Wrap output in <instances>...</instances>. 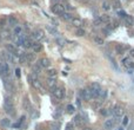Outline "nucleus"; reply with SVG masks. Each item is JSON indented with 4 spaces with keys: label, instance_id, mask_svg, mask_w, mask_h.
Wrapping results in <instances>:
<instances>
[{
    "label": "nucleus",
    "instance_id": "nucleus-7",
    "mask_svg": "<svg viewBox=\"0 0 134 130\" xmlns=\"http://www.w3.org/2000/svg\"><path fill=\"white\" fill-rule=\"evenodd\" d=\"M74 124H75L77 127H84V125H85V120L82 118L81 115H77V116L74 117Z\"/></svg>",
    "mask_w": 134,
    "mask_h": 130
},
{
    "label": "nucleus",
    "instance_id": "nucleus-33",
    "mask_svg": "<svg viewBox=\"0 0 134 130\" xmlns=\"http://www.w3.org/2000/svg\"><path fill=\"white\" fill-rule=\"evenodd\" d=\"M25 118H26L25 116H21L18 123H17V124H14V127H15V128H20V127H21V124H22V123H24V121H25Z\"/></svg>",
    "mask_w": 134,
    "mask_h": 130
},
{
    "label": "nucleus",
    "instance_id": "nucleus-52",
    "mask_svg": "<svg viewBox=\"0 0 134 130\" xmlns=\"http://www.w3.org/2000/svg\"><path fill=\"white\" fill-rule=\"evenodd\" d=\"M119 130H124V129H122V128H119Z\"/></svg>",
    "mask_w": 134,
    "mask_h": 130
},
{
    "label": "nucleus",
    "instance_id": "nucleus-40",
    "mask_svg": "<svg viewBox=\"0 0 134 130\" xmlns=\"http://www.w3.org/2000/svg\"><path fill=\"white\" fill-rule=\"evenodd\" d=\"M128 122H129L128 117H127V116H125V117H124V120H122V125H124V127H126V125L128 124Z\"/></svg>",
    "mask_w": 134,
    "mask_h": 130
},
{
    "label": "nucleus",
    "instance_id": "nucleus-42",
    "mask_svg": "<svg viewBox=\"0 0 134 130\" xmlns=\"http://www.w3.org/2000/svg\"><path fill=\"white\" fill-rule=\"evenodd\" d=\"M14 72H15V77H17V78H20V76H21V73H20V69H18V67H17Z\"/></svg>",
    "mask_w": 134,
    "mask_h": 130
},
{
    "label": "nucleus",
    "instance_id": "nucleus-27",
    "mask_svg": "<svg viewBox=\"0 0 134 130\" xmlns=\"http://www.w3.org/2000/svg\"><path fill=\"white\" fill-rule=\"evenodd\" d=\"M9 31H7V30H5V31H2L1 33H0V37L2 38V39H7V38H9Z\"/></svg>",
    "mask_w": 134,
    "mask_h": 130
},
{
    "label": "nucleus",
    "instance_id": "nucleus-5",
    "mask_svg": "<svg viewBox=\"0 0 134 130\" xmlns=\"http://www.w3.org/2000/svg\"><path fill=\"white\" fill-rule=\"evenodd\" d=\"M53 95L55 96V98L63 99L65 97V90L63 88H55V89H53Z\"/></svg>",
    "mask_w": 134,
    "mask_h": 130
},
{
    "label": "nucleus",
    "instance_id": "nucleus-34",
    "mask_svg": "<svg viewBox=\"0 0 134 130\" xmlns=\"http://www.w3.org/2000/svg\"><path fill=\"white\" fill-rule=\"evenodd\" d=\"M21 33H22V28L20 27V26H15V27H14V34L20 36Z\"/></svg>",
    "mask_w": 134,
    "mask_h": 130
},
{
    "label": "nucleus",
    "instance_id": "nucleus-46",
    "mask_svg": "<svg viewBox=\"0 0 134 130\" xmlns=\"http://www.w3.org/2000/svg\"><path fill=\"white\" fill-rule=\"evenodd\" d=\"M59 127H60L59 123H54L53 124V130H59Z\"/></svg>",
    "mask_w": 134,
    "mask_h": 130
},
{
    "label": "nucleus",
    "instance_id": "nucleus-19",
    "mask_svg": "<svg viewBox=\"0 0 134 130\" xmlns=\"http://www.w3.org/2000/svg\"><path fill=\"white\" fill-rule=\"evenodd\" d=\"M107 95H108L107 90H100V93H99V98H100V101L104 102V101L107 98Z\"/></svg>",
    "mask_w": 134,
    "mask_h": 130
},
{
    "label": "nucleus",
    "instance_id": "nucleus-36",
    "mask_svg": "<svg viewBox=\"0 0 134 130\" xmlns=\"http://www.w3.org/2000/svg\"><path fill=\"white\" fill-rule=\"evenodd\" d=\"M94 41H95L98 45H102V44H104V39L100 37H95L94 38Z\"/></svg>",
    "mask_w": 134,
    "mask_h": 130
},
{
    "label": "nucleus",
    "instance_id": "nucleus-44",
    "mask_svg": "<svg viewBox=\"0 0 134 130\" xmlns=\"http://www.w3.org/2000/svg\"><path fill=\"white\" fill-rule=\"evenodd\" d=\"M5 24H6V19L0 18V27H2V26H4Z\"/></svg>",
    "mask_w": 134,
    "mask_h": 130
},
{
    "label": "nucleus",
    "instance_id": "nucleus-24",
    "mask_svg": "<svg viewBox=\"0 0 134 130\" xmlns=\"http://www.w3.org/2000/svg\"><path fill=\"white\" fill-rule=\"evenodd\" d=\"M24 47H26V49H29V47H32L33 45H34V43L32 41V40H29V39H26L25 41H24Z\"/></svg>",
    "mask_w": 134,
    "mask_h": 130
},
{
    "label": "nucleus",
    "instance_id": "nucleus-22",
    "mask_svg": "<svg viewBox=\"0 0 134 130\" xmlns=\"http://www.w3.org/2000/svg\"><path fill=\"white\" fill-rule=\"evenodd\" d=\"M71 21H72V24H73L74 26H78V27H79V26H81V24H82V20H81V19H79V18H73Z\"/></svg>",
    "mask_w": 134,
    "mask_h": 130
},
{
    "label": "nucleus",
    "instance_id": "nucleus-21",
    "mask_svg": "<svg viewBox=\"0 0 134 130\" xmlns=\"http://www.w3.org/2000/svg\"><path fill=\"white\" fill-rule=\"evenodd\" d=\"M32 49H33L34 52H40V51L42 50V45L39 44V43H34V45L32 46Z\"/></svg>",
    "mask_w": 134,
    "mask_h": 130
},
{
    "label": "nucleus",
    "instance_id": "nucleus-41",
    "mask_svg": "<svg viewBox=\"0 0 134 130\" xmlns=\"http://www.w3.org/2000/svg\"><path fill=\"white\" fill-rule=\"evenodd\" d=\"M109 114H111V111H107V109H101V115L102 116H107Z\"/></svg>",
    "mask_w": 134,
    "mask_h": 130
},
{
    "label": "nucleus",
    "instance_id": "nucleus-29",
    "mask_svg": "<svg viewBox=\"0 0 134 130\" xmlns=\"http://www.w3.org/2000/svg\"><path fill=\"white\" fill-rule=\"evenodd\" d=\"M100 20H101V23H106V24H108V23L111 21V18H109L108 16H106V14H104V16L100 17Z\"/></svg>",
    "mask_w": 134,
    "mask_h": 130
},
{
    "label": "nucleus",
    "instance_id": "nucleus-20",
    "mask_svg": "<svg viewBox=\"0 0 134 130\" xmlns=\"http://www.w3.org/2000/svg\"><path fill=\"white\" fill-rule=\"evenodd\" d=\"M0 124H1V127H4V128H8L9 125H11V120H8V118H2V120L0 121Z\"/></svg>",
    "mask_w": 134,
    "mask_h": 130
},
{
    "label": "nucleus",
    "instance_id": "nucleus-28",
    "mask_svg": "<svg viewBox=\"0 0 134 130\" xmlns=\"http://www.w3.org/2000/svg\"><path fill=\"white\" fill-rule=\"evenodd\" d=\"M101 104H102V101H94V102L92 103V108L93 109H99L100 106H101Z\"/></svg>",
    "mask_w": 134,
    "mask_h": 130
},
{
    "label": "nucleus",
    "instance_id": "nucleus-13",
    "mask_svg": "<svg viewBox=\"0 0 134 130\" xmlns=\"http://www.w3.org/2000/svg\"><path fill=\"white\" fill-rule=\"evenodd\" d=\"M31 83H32V85L35 88V89H38V90H40L41 92H45L44 88H42V85H41V83L39 82V81H36V79H32L31 81Z\"/></svg>",
    "mask_w": 134,
    "mask_h": 130
},
{
    "label": "nucleus",
    "instance_id": "nucleus-43",
    "mask_svg": "<svg viewBox=\"0 0 134 130\" xmlns=\"http://www.w3.org/2000/svg\"><path fill=\"white\" fill-rule=\"evenodd\" d=\"M113 4H114V7H115V8H119V7H120V2H119V0H114Z\"/></svg>",
    "mask_w": 134,
    "mask_h": 130
},
{
    "label": "nucleus",
    "instance_id": "nucleus-48",
    "mask_svg": "<svg viewBox=\"0 0 134 130\" xmlns=\"http://www.w3.org/2000/svg\"><path fill=\"white\" fill-rule=\"evenodd\" d=\"M98 24H101V20H100V18L94 20V25H98Z\"/></svg>",
    "mask_w": 134,
    "mask_h": 130
},
{
    "label": "nucleus",
    "instance_id": "nucleus-9",
    "mask_svg": "<svg viewBox=\"0 0 134 130\" xmlns=\"http://www.w3.org/2000/svg\"><path fill=\"white\" fill-rule=\"evenodd\" d=\"M124 23H125V25L127 27H131V26L134 25V18L132 16H126L124 18Z\"/></svg>",
    "mask_w": 134,
    "mask_h": 130
},
{
    "label": "nucleus",
    "instance_id": "nucleus-4",
    "mask_svg": "<svg viewBox=\"0 0 134 130\" xmlns=\"http://www.w3.org/2000/svg\"><path fill=\"white\" fill-rule=\"evenodd\" d=\"M52 12L55 13V14H60L61 16L63 13H65V6L61 5V4H55L52 7Z\"/></svg>",
    "mask_w": 134,
    "mask_h": 130
},
{
    "label": "nucleus",
    "instance_id": "nucleus-14",
    "mask_svg": "<svg viewBox=\"0 0 134 130\" xmlns=\"http://www.w3.org/2000/svg\"><path fill=\"white\" fill-rule=\"evenodd\" d=\"M39 65H40L41 67H48V66L51 65V60H49L48 58H42V59L39 60Z\"/></svg>",
    "mask_w": 134,
    "mask_h": 130
},
{
    "label": "nucleus",
    "instance_id": "nucleus-30",
    "mask_svg": "<svg viewBox=\"0 0 134 130\" xmlns=\"http://www.w3.org/2000/svg\"><path fill=\"white\" fill-rule=\"evenodd\" d=\"M61 17H63V19L67 20V21H70V20L73 19V17H72L71 13H63V14H61Z\"/></svg>",
    "mask_w": 134,
    "mask_h": 130
},
{
    "label": "nucleus",
    "instance_id": "nucleus-23",
    "mask_svg": "<svg viewBox=\"0 0 134 130\" xmlns=\"http://www.w3.org/2000/svg\"><path fill=\"white\" fill-rule=\"evenodd\" d=\"M0 76L1 77H6L5 76V62H0Z\"/></svg>",
    "mask_w": 134,
    "mask_h": 130
},
{
    "label": "nucleus",
    "instance_id": "nucleus-31",
    "mask_svg": "<svg viewBox=\"0 0 134 130\" xmlns=\"http://www.w3.org/2000/svg\"><path fill=\"white\" fill-rule=\"evenodd\" d=\"M102 8L105 9V11H109V9H111V2H109V1H104Z\"/></svg>",
    "mask_w": 134,
    "mask_h": 130
},
{
    "label": "nucleus",
    "instance_id": "nucleus-26",
    "mask_svg": "<svg viewBox=\"0 0 134 130\" xmlns=\"http://www.w3.org/2000/svg\"><path fill=\"white\" fill-rule=\"evenodd\" d=\"M22 105H24V109H25V110H29V108H31V103H29V101H28L27 97L24 99V104H22Z\"/></svg>",
    "mask_w": 134,
    "mask_h": 130
},
{
    "label": "nucleus",
    "instance_id": "nucleus-16",
    "mask_svg": "<svg viewBox=\"0 0 134 130\" xmlns=\"http://www.w3.org/2000/svg\"><path fill=\"white\" fill-rule=\"evenodd\" d=\"M128 49V46H125V45H116L115 47V51H116V53H119V55H122V53H125V51Z\"/></svg>",
    "mask_w": 134,
    "mask_h": 130
},
{
    "label": "nucleus",
    "instance_id": "nucleus-37",
    "mask_svg": "<svg viewBox=\"0 0 134 130\" xmlns=\"http://www.w3.org/2000/svg\"><path fill=\"white\" fill-rule=\"evenodd\" d=\"M47 30H48V32H51V33H52V34H54V36H55V34H58V31H56V30H55L54 27L47 26Z\"/></svg>",
    "mask_w": 134,
    "mask_h": 130
},
{
    "label": "nucleus",
    "instance_id": "nucleus-39",
    "mask_svg": "<svg viewBox=\"0 0 134 130\" xmlns=\"http://www.w3.org/2000/svg\"><path fill=\"white\" fill-rule=\"evenodd\" d=\"M66 109H67V112H68V114H73V112H74V106L71 105V104H70V105H67V108H66Z\"/></svg>",
    "mask_w": 134,
    "mask_h": 130
},
{
    "label": "nucleus",
    "instance_id": "nucleus-2",
    "mask_svg": "<svg viewBox=\"0 0 134 130\" xmlns=\"http://www.w3.org/2000/svg\"><path fill=\"white\" fill-rule=\"evenodd\" d=\"M89 90H91V95H92V98H98L99 93H100V84L98 83H92L91 86H89Z\"/></svg>",
    "mask_w": 134,
    "mask_h": 130
},
{
    "label": "nucleus",
    "instance_id": "nucleus-51",
    "mask_svg": "<svg viewBox=\"0 0 134 130\" xmlns=\"http://www.w3.org/2000/svg\"><path fill=\"white\" fill-rule=\"evenodd\" d=\"M84 130H93V129H92V128H85Z\"/></svg>",
    "mask_w": 134,
    "mask_h": 130
},
{
    "label": "nucleus",
    "instance_id": "nucleus-3",
    "mask_svg": "<svg viewBox=\"0 0 134 130\" xmlns=\"http://www.w3.org/2000/svg\"><path fill=\"white\" fill-rule=\"evenodd\" d=\"M124 108L121 106V105H115L114 108H113V110H112V114L114 115V117L115 118H120V117H122L124 116Z\"/></svg>",
    "mask_w": 134,
    "mask_h": 130
},
{
    "label": "nucleus",
    "instance_id": "nucleus-18",
    "mask_svg": "<svg viewBox=\"0 0 134 130\" xmlns=\"http://www.w3.org/2000/svg\"><path fill=\"white\" fill-rule=\"evenodd\" d=\"M6 50L8 51L9 53H13V55H18V53H17V52H18L17 47L14 46V45H12V44H7V45H6Z\"/></svg>",
    "mask_w": 134,
    "mask_h": 130
},
{
    "label": "nucleus",
    "instance_id": "nucleus-1",
    "mask_svg": "<svg viewBox=\"0 0 134 130\" xmlns=\"http://www.w3.org/2000/svg\"><path fill=\"white\" fill-rule=\"evenodd\" d=\"M4 108H5V111L7 112L8 115L13 116L15 111H14V105H13V101L11 98H6L5 103H4Z\"/></svg>",
    "mask_w": 134,
    "mask_h": 130
},
{
    "label": "nucleus",
    "instance_id": "nucleus-10",
    "mask_svg": "<svg viewBox=\"0 0 134 130\" xmlns=\"http://www.w3.org/2000/svg\"><path fill=\"white\" fill-rule=\"evenodd\" d=\"M7 24H8V26L15 27V26L18 25V19L15 18L14 16H9L8 19H7Z\"/></svg>",
    "mask_w": 134,
    "mask_h": 130
},
{
    "label": "nucleus",
    "instance_id": "nucleus-12",
    "mask_svg": "<svg viewBox=\"0 0 134 130\" xmlns=\"http://www.w3.org/2000/svg\"><path fill=\"white\" fill-rule=\"evenodd\" d=\"M46 83H47V85H48V88H51V89H55L56 79H55V77H48V79L46 81Z\"/></svg>",
    "mask_w": 134,
    "mask_h": 130
},
{
    "label": "nucleus",
    "instance_id": "nucleus-35",
    "mask_svg": "<svg viewBox=\"0 0 134 130\" xmlns=\"http://www.w3.org/2000/svg\"><path fill=\"white\" fill-rule=\"evenodd\" d=\"M47 74H48V77H55V76H56V70L51 69V70L47 71Z\"/></svg>",
    "mask_w": 134,
    "mask_h": 130
},
{
    "label": "nucleus",
    "instance_id": "nucleus-11",
    "mask_svg": "<svg viewBox=\"0 0 134 130\" xmlns=\"http://www.w3.org/2000/svg\"><path fill=\"white\" fill-rule=\"evenodd\" d=\"M4 84H5V88H6V90H7L8 92H11V93L14 92V85H13V82H12V81H5Z\"/></svg>",
    "mask_w": 134,
    "mask_h": 130
},
{
    "label": "nucleus",
    "instance_id": "nucleus-38",
    "mask_svg": "<svg viewBox=\"0 0 134 130\" xmlns=\"http://www.w3.org/2000/svg\"><path fill=\"white\" fill-rule=\"evenodd\" d=\"M75 34H77L78 37H84V36H85V31H84L82 28H79V30L77 31V33H75Z\"/></svg>",
    "mask_w": 134,
    "mask_h": 130
},
{
    "label": "nucleus",
    "instance_id": "nucleus-8",
    "mask_svg": "<svg viewBox=\"0 0 134 130\" xmlns=\"http://www.w3.org/2000/svg\"><path fill=\"white\" fill-rule=\"evenodd\" d=\"M122 64H124V66H125L127 70H129V71L134 70V63L133 62H131L128 58H125V59L122 60Z\"/></svg>",
    "mask_w": 134,
    "mask_h": 130
},
{
    "label": "nucleus",
    "instance_id": "nucleus-17",
    "mask_svg": "<svg viewBox=\"0 0 134 130\" xmlns=\"http://www.w3.org/2000/svg\"><path fill=\"white\" fill-rule=\"evenodd\" d=\"M113 125H114V121L113 120H106L105 123H104V128L107 130H111L113 128Z\"/></svg>",
    "mask_w": 134,
    "mask_h": 130
},
{
    "label": "nucleus",
    "instance_id": "nucleus-15",
    "mask_svg": "<svg viewBox=\"0 0 134 130\" xmlns=\"http://www.w3.org/2000/svg\"><path fill=\"white\" fill-rule=\"evenodd\" d=\"M81 96H82V98H85V99H91L92 98V95H91V90L88 89H85V90H81Z\"/></svg>",
    "mask_w": 134,
    "mask_h": 130
},
{
    "label": "nucleus",
    "instance_id": "nucleus-47",
    "mask_svg": "<svg viewBox=\"0 0 134 130\" xmlns=\"http://www.w3.org/2000/svg\"><path fill=\"white\" fill-rule=\"evenodd\" d=\"M119 14H120V17H124V18H125L126 16H127V14H126L124 11H119Z\"/></svg>",
    "mask_w": 134,
    "mask_h": 130
},
{
    "label": "nucleus",
    "instance_id": "nucleus-49",
    "mask_svg": "<svg viewBox=\"0 0 134 130\" xmlns=\"http://www.w3.org/2000/svg\"><path fill=\"white\" fill-rule=\"evenodd\" d=\"M131 56L134 57V50H131Z\"/></svg>",
    "mask_w": 134,
    "mask_h": 130
},
{
    "label": "nucleus",
    "instance_id": "nucleus-6",
    "mask_svg": "<svg viewBox=\"0 0 134 130\" xmlns=\"http://www.w3.org/2000/svg\"><path fill=\"white\" fill-rule=\"evenodd\" d=\"M32 37H33L34 40H40V39H42V38H44V31L40 30V28H38V30H35V31L33 32Z\"/></svg>",
    "mask_w": 134,
    "mask_h": 130
},
{
    "label": "nucleus",
    "instance_id": "nucleus-45",
    "mask_svg": "<svg viewBox=\"0 0 134 130\" xmlns=\"http://www.w3.org/2000/svg\"><path fill=\"white\" fill-rule=\"evenodd\" d=\"M66 130H73V124H72V123H68V124L66 125Z\"/></svg>",
    "mask_w": 134,
    "mask_h": 130
},
{
    "label": "nucleus",
    "instance_id": "nucleus-50",
    "mask_svg": "<svg viewBox=\"0 0 134 130\" xmlns=\"http://www.w3.org/2000/svg\"><path fill=\"white\" fill-rule=\"evenodd\" d=\"M67 8H68V9H73V7H72L71 5H67Z\"/></svg>",
    "mask_w": 134,
    "mask_h": 130
},
{
    "label": "nucleus",
    "instance_id": "nucleus-25",
    "mask_svg": "<svg viewBox=\"0 0 134 130\" xmlns=\"http://www.w3.org/2000/svg\"><path fill=\"white\" fill-rule=\"evenodd\" d=\"M34 59H35V56H34V53H26V63L33 62Z\"/></svg>",
    "mask_w": 134,
    "mask_h": 130
},
{
    "label": "nucleus",
    "instance_id": "nucleus-32",
    "mask_svg": "<svg viewBox=\"0 0 134 130\" xmlns=\"http://www.w3.org/2000/svg\"><path fill=\"white\" fill-rule=\"evenodd\" d=\"M40 69H41V66H40V65H33V67H32V70H33L34 74L40 73Z\"/></svg>",
    "mask_w": 134,
    "mask_h": 130
}]
</instances>
